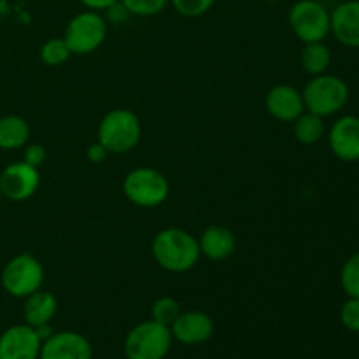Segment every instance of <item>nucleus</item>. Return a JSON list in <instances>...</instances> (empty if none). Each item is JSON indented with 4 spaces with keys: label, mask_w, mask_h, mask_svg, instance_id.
<instances>
[{
    "label": "nucleus",
    "mask_w": 359,
    "mask_h": 359,
    "mask_svg": "<svg viewBox=\"0 0 359 359\" xmlns=\"http://www.w3.org/2000/svg\"><path fill=\"white\" fill-rule=\"evenodd\" d=\"M151 252L158 266L170 273H186L200 259L198 238L182 228H165L154 235Z\"/></svg>",
    "instance_id": "f257e3e1"
},
{
    "label": "nucleus",
    "mask_w": 359,
    "mask_h": 359,
    "mask_svg": "<svg viewBox=\"0 0 359 359\" xmlns=\"http://www.w3.org/2000/svg\"><path fill=\"white\" fill-rule=\"evenodd\" d=\"M97 137L111 154L130 153L139 146L142 123L132 109H112L102 118Z\"/></svg>",
    "instance_id": "f03ea898"
},
{
    "label": "nucleus",
    "mask_w": 359,
    "mask_h": 359,
    "mask_svg": "<svg viewBox=\"0 0 359 359\" xmlns=\"http://www.w3.org/2000/svg\"><path fill=\"white\" fill-rule=\"evenodd\" d=\"M302 97L305 111L328 118L339 114L346 107L349 102V86L342 77L326 72L321 76H312V79L305 84Z\"/></svg>",
    "instance_id": "7ed1b4c3"
},
{
    "label": "nucleus",
    "mask_w": 359,
    "mask_h": 359,
    "mask_svg": "<svg viewBox=\"0 0 359 359\" xmlns=\"http://www.w3.org/2000/svg\"><path fill=\"white\" fill-rule=\"evenodd\" d=\"M123 193L133 205L142 209L160 207L170 195V184L165 174L151 167H137L123 179Z\"/></svg>",
    "instance_id": "20e7f679"
},
{
    "label": "nucleus",
    "mask_w": 359,
    "mask_h": 359,
    "mask_svg": "<svg viewBox=\"0 0 359 359\" xmlns=\"http://www.w3.org/2000/svg\"><path fill=\"white\" fill-rule=\"evenodd\" d=\"M172 342L170 328L149 319L130 330L123 351L126 359H165Z\"/></svg>",
    "instance_id": "39448f33"
},
{
    "label": "nucleus",
    "mask_w": 359,
    "mask_h": 359,
    "mask_svg": "<svg viewBox=\"0 0 359 359\" xmlns=\"http://www.w3.org/2000/svg\"><path fill=\"white\" fill-rule=\"evenodd\" d=\"M109 23L97 11H83L67 23L63 39L72 55L86 56L97 51L107 39Z\"/></svg>",
    "instance_id": "423d86ee"
},
{
    "label": "nucleus",
    "mask_w": 359,
    "mask_h": 359,
    "mask_svg": "<svg viewBox=\"0 0 359 359\" xmlns=\"http://www.w3.org/2000/svg\"><path fill=\"white\" fill-rule=\"evenodd\" d=\"M44 266L34 255L21 252L11 258L2 269L0 283L4 291L14 298H27L44 284Z\"/></svg>",
    "instance_id": "0eeeda50"
},
{
    "label": "nucleus",
    "mask_w": 359,
    "mask_h": 359,
    "mask_svg": "<svg viewBox=\"0 0 359 359\" xmlns=\"http://www.w3.org/2000/svg\"><path fill=\"white\" fill-rule=\"evenodd\" d=\"M287 21L293 34L304 44L325 41L332 28V14L318 0H297L291 6Z\"/></svg>",
    "instance_id": "6e6552de"
},
{
    "label": "nucleus",
    "mask_w": 359,
    "mask_h": 359,
    "mask_svg": "<svg viewBox=\"0 0 359 359\" xmlns=\"http://www.w3.org/2000/svg\"><path fill=\"white\" fill-rule=\"evenodd\" d=\"M41 186L39 168L21 161L7 165L0 174V191L11 202H25L37 193Z\"/></svg>",
    "instance_id": "1a4fd4ad"
},
{
    "label": "nucleus",
    "mask_w": 359,
    "mask_h": 359,
    "mask_svg": "<svg viewBox=\"0 0 359 359\" xmlns=\"http://www.w3.org/2000/svg\"><path fill=\"white\" fill-rule=\"evenodd\" d=\"M42 340L35 328L14 325L0 335V359H39Z\"/></svg>",
    "instance_id": "9d476101"
},
{
    "label": "nucleus",
    "mask_w": 359,
    "mask_h": 359,
    "mask_svg": "<svg viewBox=\"0 0 359 359\" xmlns=\"http://www.w3.org/2000/svg\"><path fill=\"white\" fill-rule=\"evenodd\" d=\"M39 359H93V347L81 333L56 332L42 342Z\"/></svg>",
    "instance_id": "9b49d317"
},
{
    "label": "nucleus",
    "mask_w": 359,
    "mask_h": 359,
    "mask_svg": "<svg viewBox=\"0 0 359 359\" xmlns=\"http://www.w3.org/2000/svg\"><path fill=\"white\" fill-rule=\"evenodd\" d=\"M328 144L332 153L340 161H359V118L347 114L337 119L328 132Z\"/></svg>",
    "instance_id": "f8f14e48"
},
{
    "label": "nucleus",
    "mask_w": 359,
    "mask_h": 359,
    "mask_svg": "<svg viewBox=\"0 0 359 359\" xmlns=\"http://www.w3.org/2000/svg\"><path fill=\"white\" fill-rule=\"evenodd\" d=\"M172 339L182 346H200L214 335V321L202 311L181 312L170 326Z\"/></svg>",
    "instance_id": "ddd939ff"
},
{
    "label": "nucleus",
    "mask_w": 359,
    "mask_h": 359,
    "mask_svg": "<svg viewBox=\"0 0 359 359\" xmlns=\"http://www.w3.org/2000/svg\"><path fill=\"white\" fill-rule=\"evenodd\" d=\"M265 107L273 119L293 123L305 111L302 91L291 84H276L265 97Z\"/></svg>",
    "instance_id": "4468645a"
},
{
    "label": "nucleus",
    "mask_w": 359,
    "mask_h": 359,
    "mask_svg": "<svg viewBox=\"0 0 359 359\" xmlns=\"http://www.w3.org/2000/svg\"><path fill=\"white\" fill-rule=\"evenodd\" d=\"M330 34L346 48L359 49V0H346L332 11Z\"/></svg>",
    "instance_id": "2eb2a0df"
},
{
    "label": "nucleus",
    "mask_w": 359,
    "mask_h": 359,
    "mask_svg": "<svg viewBox=\"0 0 359 359\" xmlns=\"http://www.w3.org/2000/svg\"><path fill=\"white\" fill-rule=\"evenodd\" d=\"M200 255L210 262H224L237 249V237L226 226L212 224L205 228L198 238Z\"/></svg>",
    "instance_id": "dca6fc26"
},
{
    "label": "nucleus",
    "mask_w": 359,
    "mask_h": 359,
    "mask_svg": "<svg viewBox=\"0 0 359 359\" xmlns=\"http://www.w3.org/2000/svg\"><path fill=\"white\" fill-rule=\"evenodd\" d=\"M56 312H58V300L51 291H46L41 287V290L25 298L23 318L25 323L32 328L49 325L55 319Z\"/></svg>",
    "instance_id": "f3484780"
},
{
    "label": "nucleus",
    "mask_w": 359,
    "mask_h": 359,
    "mask_svg": "<svg viewBox=\"0 0 359 359\" xmlns=\"http://www.w3.org/2000/svg\"><path fill=\"white\" fill-rule=\"evenodd\" d=\"M30 125L25 118L16 114L0 118V149H23L30 140Z\"/></svg>",
    "instance_id": "a211bd4d"
},
{
    "label": "nucleus",
    "mask_w": 359,
    "mask_h": 359,
    "mask_svg": "<svg viewBox=\"0 0 359 359\" xmlns=\"http://www.w3.org/2000/svg\"><path fill=\"white\" fill-rule=\"evenodd\" d=\"M300 63L302 69L309 76H321V74L328 72L330 65H332V51L325 44V41L307 42L302 49Z\"/></svg>",
    "instance_id": "6ab92c4d"
},
{
    "label": "nucleus",
    "mask_w": 359,
    "mask_h": 359,
    "mask_svg": "<svg viewBox=\"0 0 359 359\" xmlns=\"http://www.w3.org/2000/svg\"><path fill=\"white\" fill-rule=\"evenodd\" d=\"M325 132H326L325 118L314 114V112L304 111L293 121L294 139H297L300 144H304V146L318 144L319 140L325 137Z\"/></svg>",
    "instance_id": "aec40b11"
},
{
    "label": "nucleus",
    "mask_w": 359,
    "mask_h": 359,
    "mask_svg": "<svg viewBox=\"0 0 359 359\" xmlns=\"http://www.w3.org/2000/svg\"><path fill=\"white\" fill-rule=\"evenodd\" d=\"M39 56H41V62L48 67H60L65 62H69L70 56H72V51L67 46L65 39L63 37H55L49 39L42 44L41 51H39Z\"/></svg>",
    "instance_id": "412c9836"
},
{
    "label": "nucleus",
    "mask_w": 359,
    "mask_h": 359,
    "mask_svg": "<svg viewBox=\"0 0 359 359\" xmlns=\"http://www.w3.org/2000/svg\"><path fill=\"white\" fill-rule=\"evenodd\" d=\"M181 304L174 297H161L151 305V319L170 328L181 314Z\"/></svg>",
    "instance_id": "4be33fe9"
},
{
    "label": "nucleus",
    "mask_w": 359,
    "mask_h": 359,
    "mask_svg": "<svg viewBox=\"0 0 359 359\" xmlns=\"http://www.w3.org/2000/svg\"><path fill=\"white\" fill-rule=\"evenodd\" d=\"M340 286L349 298H359V252L349 256L342 265Z\"/></svg>",
    "instance_id": "5701e85b"
},
{
    "label": "nucleus",
    "mask_w": 359,
    "mask_h": 359,
    "mask_svg": "<svg viewBox=\"0 0 359 359\" xmlns=\"http://www.w3.org/2000/svg\"><path fill=\"white\" fill-rule=\"evenodd\" d=\"M128 11L130 16L151 18L161 14L168 6L170 0H119Z\"/></svg>",
    "instance_id": "b1692460"
},
{
    "label": "nucleus",
    "mask_w": 359,
    "mask_h": 359,
    "mask_svg": "<svg viewBox=\"0 0 359 359\" xmlns=\"http://www.w3.org/2000/svg\"><path fill=\"white\" fill-rule=\"evenodd\" d=\"M216 0H170V6L184 18H202L214 7Z\"/></svg>",
    "instance_id": "393cba45"
},
{
    "label": "nucleus",
    "mask_w": 359,
    "mask_h": 359,
    "mask_svg": "<svg viewBox=\"0 0 359 359\" xmlns=\"http://www.w3.org/2000/svg\"><path fill=\"white\" fill-rule=\"evenodd\" d=\"M340 323L344 328L359 333V298H347L340 307Z\"/></svg>",
    "instance_id": "a878e982"
},
{
    "label": "nucleus",
    "mask_w": 359,
    "mask_h": 359,
    "mask_svg": "<svg viewBox=\"0 0 359 359\" xmlns=\"http://www.w3.org/2000/svg\"><path fill=\"white\" fill-rule=\"evenodd\" d=\"M48 160V151L41 144H27L23 147V161L35 168H41Z\"/></svg>",
    "instance_id": "bb28decb"
},
{
    "label": "nucleus",
    "mask_w": 359,
    "mask_h": 359,
    "mask_svg": "<svg viewBox=\"0 0 359 359\" xmlns=\"http://www.w3.org/2000/svg\"><path fill=\"white\" fill-rule=\"evenodd\" d=\"M130 18V13L125 9V6H123L121 2L114 4L112 7H109L107 11H105V20H107V23H112V25H119L123 23V21H126Z\"/></svg>",
    "instance_id": "cd10ccee"
},
{
    "label": "nucleus",
    "mask_w": 359,
    "mask_h": 359,
    "mask_svg": "<svg viewBox=\"0 0 359 359\" xmlns=\"http://www.w3.org/2000/svg\"><path fill=\"white\" fill-rule=\"evenodd\" d=\"M109 154H111V153H109V151L105 149L104 144H100L98 140H97V142L90 144V146H88V149H86L88 160H90L91 163H95V165L104 163V161L107 160Z\"/></svg>",
    "instance_id": "c85d7f7f"
},
{
    "label": "nucleus",
    "mask_w": 359,
    "mask_h": 359,
    "mask_svg": "<svg viewBox=\"0 0 359 359\" xmlns=\"http://www.w3.org/2000/svg\"><path fill=\"white\" fill-rule=\"evenodd\" d=\"M119 0H79L81 6L88 11H97V13H105L109 7L118 4Z\"/></svg>",
    "instance_id": "c756f323"
},
{
    "label": "nucleus",
    "mask_w": 359,
    "mask_h": 359,
    "mask_svg": "<svg viewBox=\"0 0 359 359\" xmlns=\"http://www.w3.org/2000/svg\"><path fill=\"white\" fill-rule=\"evenodd\" d=\"M265 2H279V0H265Z\"/></svg>",
    "instance_id": "7c9ffc66"
},
{
    "label": "nucleus",
    "mask_w": 359,
    "mask_h": 359,
    "mask_svg": "<svg viewBox=\"0 0 359 359\" xmlns=\"http://www.w3.org/2000/svg\"><path fill=\"white\" fill-rule=\"evenodd\" d=\"M0 198H2V191H0Z\"/></svg>",
    "instance_id": "2f4dec72"
}]
</instances>
